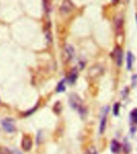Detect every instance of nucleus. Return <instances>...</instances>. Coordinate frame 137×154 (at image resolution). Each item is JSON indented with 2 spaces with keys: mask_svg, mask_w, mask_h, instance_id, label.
Segmentation results:
<instances>
[{
  "mask_svg": "<svg viewBox=\"0 0 137 154\" xmlns=\"http://www.w3.org/2000/svg\"><path fill=\"white\" fill-rule=\"evenodd\" d=\"M69 103L72 108L78 111L80 115H84L86 113V109L83 104V101L78 95L72 94L69 97Z\"/></svg>",
  "mask_w": 137,
  "mask_h": 154,
  "instance_id": "nucleus-1",
  "label": "nucleus"
},
{
  "mask_svg": "<svg viewBox=\"0 0 137 154\" xmlns=\"http://www.w3.org/2000/svg\"><path fill=\"white\" fill-rule=\"evenodd\" d=\"M75 51L74 49L70 45H66L63 48V59L65 62H68L69 61L74 58Z\"/></svg>",
  "mask_w": 137,
  "mask_h": 154,
  "instance_id": "nucleus-2",
  "label": "nucleus"
},
{
  "mask_svg": "<svg viewBox=\"0 0 137 154\" xmlns=\"http://www.w3.org/2000/svg\"><path fill=\"white\" fill-rule=\"evenodd\" d=\"M129 117H130V122L132 123V125H131V133L134 134L137 129V109H134L133 110L131 111Z\"/></svg>",
  "mask_w": 137,
  "mask_h": 154,
  "instance_id": "nucleus-3",
  "label": "nucleus"
},
{
  "mask_svg": "<svg viewBox=\"0 0 137 154\" xmlns=\"http://www.w3.org/2000/svg\"><path fill=\"white\" fill-rule=\"evenodd\" d=\"M2 128L8 133H13L15 131V126H14V121L10 118L3 120L2 122Z\"/></svg>",
  "mask_w": 137,
  "mask_h": 154,
  "instance_id": "nucleus-4",
  "label": "nucleus"
},
{
  "mask_svg": "<svg viewBox=\"0 0 137 154\" xmlns=\"http://www.w3.org/2000/svg\"><path fill=\"white\" fill-rule=\"evenodd\" d=\"M123 51L121 50L120 47H116L115 49L114 52L112 53V57L115 59L116 62V65L118 66H120L122 65V62H123Z\"/></svg>",
  "mask_w": 137,
  "mask_h": 154,
  "instance_id": "nucleus-5",
  "label": "nucleus"
},
{
  "mask_svg": "<svg viewBox=\"0 0 137 154\" xmlns=\"http://www.w3.org/2000/svg\"><path fill=\"white\" fill-rule=\"evenodd\" d=\"M22 147L25 151H29L32 147V140L30 137L25 136L22 140Z\"/></svg>",
  "mask_w": 137,
  "mask_h": 154,
  "instance_id": "nucleus-6",
  "label": "nucleus"
},
{
  "mask_svg": "<svg viewBox=\"0 0 137 154\" xmlns=\"http://www.w3.org/2000/svg\"><path fill=\"white\" fill-rule=\"evenodd\" d=\"M73 9V5L70 0H64L60 7V11L63 13H68Z\"/></svg>",
  "mask_w": 137,
  "mask_h": 154,
  "instance_id": "nucleus-7",
  "label": "nucleus"
},
{
  "mask_svg": "<svg viewBox=\"0 0 137 154\" xmlns=\"http://www.w3.org/2000/svg\"><path fill=\"white\" fill-rule=\"evenodd\" d=\"M102 72L103 69L100 66H95L91 67L90 70H89V75L91 78H95V77H97L99 75H100V74H102Z\"/></svg>",
  "mask_w": 137,
  "mask_h": 154,
  "instance_id": "nucleus-8",
  "label": "nucleus"
},
{
  "mask_svg": "<svg viewBox=\"0 0 137 154\" xmlns=\"http://www.w3.org/2000/svg\"><path fill=\"white\" fill-rule=\"evenodd\" d=\"M107 109L105 113L104 114L102 117V120H101V122H100V133L101 134H104V132L105 131V129H106V125H107Z\"/></svg>",
  "mask_w": 137,
  "mask_h": 154,
  "instance_id": "nucleus-9",
  "label": "nucleus"
},
{
  "mask_svg": "<svg viewBox=\"0 0 137 154\" xmlns=\"http://www.w3.org/2000/svg\"><path fill=\"white\" fill-rule=\"evenodd\" d=\"M133 62H134V56L132 52L128 51V54H127V67H128V70H131L132 68Z\"/></svg>",
  "mask_w": 137,
  "mask_h": 154,
  "instance_id": "nucleus-10",
  "label": "nucleus"
},
{
  "mask_svg": "<svg viewBox=\"0 0 137 154\" xmlns=\"http://www.w3.org/2000/svg\"><path fill=\"white\" fill-rule=\"evenodd\" d=\"M121 145L116 140H113L111 143V150L113 153H117V152H119L120 150Z\"/></svg>",
  "mask_w": 137,
  "mask_h": 154,
  "instance_id": "nucleus-11",
  "label": "nucleus"
},
{
  "mask_svg": "<svg viewBox=\"0 0 137 154\" xmlns=\"http://www.w3.org/2000/svg\"><path fill=\"white\" fill-rule=\"evenodd\" d=\"M77 75H78V73H77V70L75 69H72V72L70 73L68 77V82L70 84H73L75 83V80L77 78Z\"/></svg>",
  "mask_w": 137,
  "mask_h": 154,
  "instance_id": "nucleus-12",
  "label": "nucleus"
},
{
  "mask_svg": "<svg viewBox=\"0 0 137 154\" xmlns=\"http://www.w3.org/2000/svg\"><path fill=\"white\" fill-rule=\"evenodd\" d=\"M115 23H116V27L118 30H121L123 27V19L121 17H117L115 20Z\"/></svg>",
  "mask_w": 137,
  "mask_h": 154,
  "instance_id": "nucleus-13",
  "label": "nucleus"
},
{
  "mask_svg": "<svg viewBox=\"0 0 137 154\" xmlns=\"http://www.w3.org/2000/svg\"><path fill=\"white\" fill-rule=\"evenodd\" d=\"M65 90V81L62 80L59 83L58 85H57V88H56V91L58 93L63 92Z\"/></svg>",
  "mask_w": 137,
  "mask_h": 154,
  "instance_id": "nucleus-14",
  "label": "nucleus"
},
{
  "mask_svg": "<svg viewBox=\"0 0 137 154\" xmlns=\"http://www.w3.org/2000/svg\"><path fill=\"white\" fill-rule=\"evenodd\" d=\"M120 105L119 103H116L114 106V108H113V113H114V115L116 116H118L119 113V107Z\"/></svg>",
  "mask_w": 137,
  "mask_h": 154,
  "instance_id": "nucleus-15",
  "label": "nucleus"
},
{
  "mask_svg": "<svg viewBox=\"0 0 137 154\" xmlns=\"http://www.w3.org/2000/svg\"><path fill=\"white\" fill-rule=\"evenodd\" d=\"M85 154H96V150L94 147L89 148L87 150V152H85Z\"/></svg>",
  "mask_w": 137,
  "mask_h": 154,
  "instance_id": "nucleus-16",
  "label": "nucleus"
},
{
  "mask_svg": "<svg viewBox=\"0 0 137 154\" xmlns=\"http://www.w3.org/2000/svg\"><path fill=\"white\" fill-rule=\"evenodd\" d=\"M43 7H44L45 10L46 12H49L50 10V5H49V2L47 0H43Z\"/></svg>",
  "mask_w": 137,
  "mask_h": 154,
  "instance_id": "nucleus-17",
  "label": "nucleus"
},
{
  "mask_svg": "<svg viewBox=\"0 0 137 154\" xmlns=\"http://www.w3.org/2000/svg\"><path fill=\"white\" fill-rule=\"evenodd\" d=\"M124 150L126 151V152H128L130 151V145H129V143L128 142L127 140H125V141H124Z\"/></svg>",
  "mask_w": 137,
  "mask_h": 154,
  "instance_id": "nucleus-18",
  "label": "nucleus"
},
{
  "mask_svg": "<svg viewBox=\"0 0 137 154\" xmlns=\"http://www.w3.org/2000/svg\"><path fill=\"white\" fill-rule=\"evenodd\" d=\"M132 86L135 87V85H137V74L133 75L132 78Z\"/></svg>",
  "mask_w": 137,
  "mask_h": 154,
  "instance_id": "nucleus-19",
  "label": "nucleus"
},
{
  "mask_svg": "<svg viewBox=\"0 0 137 154\" xmlns=\"http://www.w3.org/2000/svg\"><path fill=\"white\" fill-rule=\"evenodd\" d=\"M123 91H124V90H123ZM124 94H128V89H125ZM127 95H128V94H124V95H123V97H125L127 96Z\"/></svg>",
  "mask_w": 137,
  "mask_h": 154,
  "instance_id": "nucleus-20",
  "label": "nucleus"
},
{
  "mask_svg": "<svg viewBox=\"0 0 137 154\" xmlns=\"http://www.w3.org/2000/svg\"><path fill=\"white\" fill-rule=\"evenodd\" d=\"M15 152H16V153H17V154H22L21 152H19V151H15Z\"/></svg>",
  "mask_w": 137,
  "mask_h": 154,
  "instance_id": "nucleus-21",
  "label": "nucleus"
},
{
  "mask_svg": "<svg viewBox=\"0 0 137 154\" xmlns=\"http://www.w3.org/2000/svg\"><path fill=\"white\" fill-rule=\"evenodd\" d=\"M135 19H136V23H137V14H135Z\"/></svg>",
  "mask_w": 137,
  "mask_h": 154,
  "instance_id": "nucleus-22",
  "label": "nucleus"
},
{
  "mask_svg": "<svg viewBox=\"0 0 137 154\" xmlns=\"http://www.w3.org/2000/svg\"><path fill=\"white\" fill-rule=\"evenodd\" d=\"M114 1H116V2H119V0H114Z\"/></svg>",
  "mask_w": 137,
  "mask_h": 154,
  "instance_id": "nucleus-23",
  "label": "nucleus"
}]
</instances>
